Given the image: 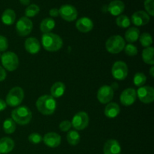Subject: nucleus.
Masks as SVG:
<instances>
[{
	"mask_svg": "<svg viewBox=\"0 0 154 154\" xmlns=\"http://www.w3.org/2000/svg\"><path fill=\"white\" fill-rule=\"evenodd\" d=\"M36 107L39 112L43 115H51L55 111L57 102L54 97L49 95H44L38 99Z\"/></svg>",
	"mask_w": 154,
	"mask_h": 154,
	"instance_id": "1",
	"label": "nucleus"
},
{
	"mask_svg": "<svg viewBox=\"0 0 154 154\" xmlns=\"http://www.w3.org/2000/svg\"><path fill=\"white\" fill-rule=\"evenodd\" d=\"M42 46L46 51L54 52L63 47V40L61 38L54 33H45L42 38Z\"/></svg>",
	"mask_w": 154,
	"mask_h": 154,
	"instance_id": "2",
	"label": "nucleus"
},
{
	"mask_svg": "<svg viewBox=\"0 0 154 154\" xmlns=\"http://www.w3.org/2000/svg\"><path fill=\"white\" fill-rule=\"evenodd\" d=\"M32 112L26 106H20L14 109L11 112L12 120L20 125H26L31 121Z\"/></svg>",
	"mask_w": 154,
	"mask_h": 154,
	"instance_id": "3",
	"label": "nucleus"
},
{
	"mask_svg": "<svg viewBox=\"0 0 154 154\" xmlns=\"http://www.w3.org/2000/svg\"><path fill=\"white\" fill-rule=\"evenodd\" d=\"M126 44L124 39L120 35H113L107 40L105 48L109 53L113 54H118L124 49Z\"/></svg>",
	"mask_w": 154,
	"mask_h": 154,
	"instance_id": "4",
	"label": "nucleus"
},
{
	"mask_svg": "<svg viewBox=\"0 0 154 154\" xmlns=\"http://www.w3.org/2000/svg\"><path fill=\"white\" fill-rule=\"evenodd\" d=\"M24 98V92L21 87L12 88L6 96V104L11 107H17L22 102Z\"/></svg>",
	"mask_w": 154,
	"mask_h": 154,
	"instance_id": "5",
	"label": "nucleus"
},
{
	"mask_svg": "<svg viewBox=\"0 0 154 154\" xmlns=\"http://www.w3.org/2000/svg\"><path fill=\"white\" fill-rule=\"evenodd\" d=\"M1 60L3 67L9 72H13L16 70L19 66L18 57L16 55V54L11 51L4 53L1 56Z\"/></svg>",
	"mask_w": 154,
	"mask_h": 154,
	"instance_id": "6",
	"label": "nucleus"
},
{
	"mask_svg": "<svg viewBox=\"0 0 154 154\" xmlns=\"http://www.w3.org/2000/svg\"><path fill=\"white\" fill-rule=\"evenodd\" d=\"M33 24L31 20L26 17H22L16 24V32L19 36L25 37L30 34L32 30Z\"/></svg>",
	"mask_w": 154,
	"mask_h": 154,
	"instance_id": "7",
	"label": "nucleus"
},
{
	"mask_svg": "<svg viewBox=\"0 0 154 154\" xmlns=\"http://www.w3.org/2000/svg\"><path fill=\"white\" fill-rule=\"evenodd\" d=\"M113 77L116 80L123 81L126 79L128 75V67L126 63L123 61H117L113 66L111 69Z\"/></svg>",
	"mask_w": 154,
	"mask_h": 154,
	"instance_id": "8",
	"label": "nucleus"
},
{
	"mask_svg": "<svg viewBox=\"0 0 154 154\" xmlns=\"http://www.w3.org/2000/svg\"><path fill=\"white\" fill-rule=\"evenodd\" d=\"M136 94L140 101L143 103L150 104L154 100V89L150 86L141 87L138 90Z\"/></svg>",
	"mask_w": 154,
	"mask_h": 154,
	"instance_id": "9",
	"label": "nucleus"
},
{
	"mask_svg": "<svg viewBox=\"0 0 154 154\" xmlns=\"http://www.w3.org/2000/svg\"><path fill=\"white\" fill-rule=\"evenodd\" d=\"M60 15L63 20L72 22L76 20L78 17V11L76 8L71 5H63L59 9Z\"/></svg>",
	"mask_w": 154,
	"mask_h": 154,
	"instance_id": "10",
	"label": "nucleus"
},
{
	"mask_svg": "<svg viewBox=\"0 0 154 154\" xmlns=\"http://www.w3.org/2000/svg\"><path fill=\"white\" fill-rule=\"evenodd\" d=\"M89 124V116L84 111H81L74 116L72 126L77 130H83Z\"/></svg>",
	"mask_w": 154,
	"mask_h": 154,
	"instance_id": "11",
	"label": "nucleus"
},
{
	"mask_svg": "<svg viewBox=\"0 0 154 154\" xmlns=\"http://www.w3.org/2000/svg\"><path fill=\"white\" fill-rule=\"evenodd\" d=\"M97 98L102 104L109 103L114 98V90L110 86H102L98 91Z\"/></svg>",
	"mask_w": 154,
	"mask_h": 154,
	"instance_id": "12",
	"label": "nucleus"
},
{
	"mask_svg": "<svg viewBox=\"0 0 154 154\" xmlns=\"http://www.w3.org/2000/svg\"><path fill=\"white\" fill-rule=\"evenodd\" d=\"M136 91L133 88H127L122 92L120 95V102L124 106H130L136 100Z\"/></svg>",
	"mask_w": 154,
	"mask_h": 154,
	"instance_id": "13",
	"label": "nucleus"
},
{
	"mask_svg": "<svg viewBox=\"0 0 154 154\" xmlns=\"http://www.w3.org/2000/svg\"><path fill=\"white\" fill-rule=\"evenodd\" d=\"M131 21L137 26H144L150 22V16L144 11H138L132 15Z\"/></svg>",
	"mask_w": 154,
	"mask_h": 154,
	"instance_id": "14",
	"label": "nucleus"
},
{
	"mask_svg": "<svg viewBox=\"0 0 154 154\" xmlns=\"http://www.w3.org/2000/svg\"><path fill=\"white\" fill-rule=\"evenodd\" d=\"M42 140L45 145L52 148L57 147L61 144V136L56 132H48L45 134Z\"/></svg>",
	"mask_w": 154,
	"mask_h": 154,
	"instance_id": "15",
	"label": "nucleus"
},
{
	"mask_svg": "<svg viewBox=\"0 0 154 154\" xmlns=\"http://www.w3.org/2000/svg\"><path fill=\"white\" fill-rule=\"evenodd\" d=\"M104 154H120L121 147L117 140L110 139L105 142L103 148Z\"/></svg>",
	"mask_w": 154,
	"mask_h": 154,
	"instance_id": "16",
	"label": "nucleus"
},
{
	"mask_svg": "<svg viewBox=\"0 0 154 154\" xmlns=\"http://www.w3.org/2000/svg\"><path fill=\"white\" fill-rule=\"evenodd\" d=\"M76 28L78 31L81 32H90L93 28V23L91 19L84 17L80 18L76 22Z\"/></svg>",
	"mask_w": 154,
	"mask_h": 154,
	"instance_id": "17",
	"label": "nucleus"
},
{
	"mask_svg": "<svg viewBox=\"0 0 154 154\" xmlns=\"http://www.w3.org/2000/svg\"><path fill=\"white\" fill-rule=\"evenodd\" d=\"M125 9V5L121 0H114L108 6V11L113 16H119Z\"/></svg>",
	"mask_w": 154,
	"mask_h": 154,
	"instance_id": "18",
	"label": "nucleus"
},
{
	"mask_svg": "<svg viewBox=\"0 0 154 154\" xmlns=\"http://www.w3.org/2000/svg\"><path fill=\"white\" fill-rule=\"evenodd\" d=\"M25 48L30 54H36L40 51L41 45L35 38H29L25 42Z\"/></svg>",
	"mask_w": 154,
	"mask_h": 154,
	"instance_id": "19",
	"label": "nucleus"
},
{
	"mask_svg": "<svg viewBox=\"0 0 154 154\" xmlns=\"http://www.w3.org/2000/svg\"><path fill=\"white\" fill-rule=\"evenodd\" d=\"M14 141L8 137H4L0 139V153L7 154L13 150Z\"/></svg>",
	"mask_w": 154,
	"mask_h": 154,
	"instance_id": "20",
	"label": "nucleus"
},
{
	"mask_svg": "<svg viewBox=\"0 0 154 154\" xmlns=\"http://www.w3.org/2000/svg\"><path fill=\"white\" fill-rule=\"evenodd\" d=\"M120 107L115 102H111L105 108V115L108 118H114L120 114Z\"/></svg>",
	"mask_w": 154,
	"mask_h": 154,
	"instance_id": "21",
	"label": "nucleus"
},
{
	"mask_svg": "<svg viewBox=\"0 0 154 154\" xmlns=\"http://www.w3.org/2000/svg\"><path fill=\"white\" fill-rule=\"evenodd\" d=\"M66 90V86L63 82H56L53 84L51 89V96L54 98H60L64 94Z\"/></svg>",
	"mask_w": 154,
	"mask_h": 154,
	"instance_id": "22",
	"label": "nucleus"
},
{
	"mask_svg": "<svg viewBox=\"0 0 154 154\" xmlns=\"http://www.w3.org/2000/svg\"><path fill=\"white\" fill-rule=\"evenodd\" d=\"M16 20V14L12 9H6L2 15V21L5 25H12Z\"/></svg>",
	"mask_w": 154,
	"mask_h": 154,
	"instance_id": "23",
	"label": "nucleus"
},
{
	"mask_svg": "<svg viewBox=\"0 0 154 154\" xmlns=\"http://www.w3.org/2000/svg\"><path fill=\"white\" fill-rule=\"evenodd\" d=\"M54 27H55V21L51 17L45 18L40 24V29L44 34L51 32Z\"/></svg>",
	"mask_w": 154,
	"mask_h": 154,
	"instance_id": "24",
	"label": "nucleus"
},
{
	"mask_svg": "<svg viewBox=\"0 0 154 154\" xmlns=\"http://www.w3.org/2000/svg\"><path fill=\"white\" fill-rule=\"evenodd\" d=\"M139 29L136 27H131L126 32L125 38H126V42H129V43H134L139 38Z\"/></svg>",
	"mask_w": 154,
	"mask_h": 154,
	"instance_id": "25",
	"label": "nucleus"
},
{
	"mask_svg": "<svg viewBox=\"0 0 154 154\" xmlns=\"http://www.w3.org/2000/svg\"><path fill=\"white\" fill-rule=\"evenodd\" d=\"M154 49L153 47H148L144 48L142 52V59L147 64H154Z\"/></svg>",
	"mask_w": 154,
	"mask_h": 154,
	"instance_id": "26",
	"label": "nucleus"
},
{
	"mask_svg": "<svg viewBox=\"0 0 154 154\" xmlns=\"http://www.w3.org/2000/svg\"><path fill=\"white\" fill-rule=\"evenodd\" d=\"M67 141L71 145H77L78 144H79L80 141H81L80 134L75 130L70 131L67 134Z\"/></svg>",
	"mask_w": 154,
	"mask_h": 154,
	"instance_id": "27",
	"label": "nucleus"
},
{
	"mask_svg": "<svg viewBox=\"0 0 154 154\" xmlns=\"http://www.w3.org/2000/svg\"><path fill=\"white\" fill-rule=\"evenodd\" d=\"M3 129L7 134H12L16 130V123L12 119L8 118L3 123Z\"/></svg>",
	"mask_w": 154,
	"mask_h": 154,
	"instance_id": "28",
	"label": "nucleus"
},
{
	"mask_svg": "<svg viewBox=\"0 0 154 154\" xmlns=\"http://www.w3.org/2000/svg\"><path fill=\"white\" fill-rule=\"evenodd\" d=\"M40 11V8L35 4H32L28 5L25 10V15L26 17H32L37 15Z\"/></svg>",
	"mask_w": 154,
	"mask_h": 154,
	"instance_id": "29",
	"label": "nucleus"
},
{
	"mask_svg": "<svg viewBox=\"0 0 154 154\" xmlns=\"http://www.w3.org/2000/svg\"><path fill=\"white\" fill-rule=\"evenodd\" d=\"M140 39V43L144 48H148L150 47V45L153 43V38H152V36L150 35V34L147 32L143 33L142 35L139 36Z\"/></svg>",
	"mask_w": 154,
	"mask_h": 154,
	"instance_id": "30",
	"label": "nucleus"
},
{
	"mask_svg": "<svg viewBox=\"0 0 154 154\" xmlns=\"http://www.w3.org/2000/svg\"><path fill=\"white\" fill-rule=\"evenodd\" d=\"M116 23L120 28H127L130 26V20L126 15H120L116 19Z\"/></svg>",
	"mask_w": 154,
	"mask_h": 154,
	"instance_id": "31",
	"label": "nucleus"
},
{
	"mask_svg": "<svg viewBox=\"0 0 154 154\" xmlns=\"http://www.w3.org/2000/svg\"><path fill=\"white\" fill-rule=\"evenodd\" d=\"M146 81H147V77L144 73L138 72L134 76L133 82L136 87H143V85L146 83Z\"/></svg>",
	"mask_w": 154,
	"mask_h": 154,
	"instance_id": "32",
	"label": "nucleus"
},
{
	"mask_svg": "<svg viewBox=\"0 0 154 154\" xmlns=\"http://www.w3.org/2000/svg\"><path fill=\"white\" fill-rule=\"evenodd\" d=\"M124 49L126 55L130 56V57H133L138 54V49H137L136 47L133 45H131V44H129L126 46H125Z\"/></svg>",
	"mask_w": 154,
	"mask_h": 154,
	"instance_id": "33",
	"label": "nucleus"
},
{
	"mask_svg": "<svg viewBox=\"0 0 154 154\" xmlns=\"http://www.w3.org/2000/svg\"><path fill=\"white\" fill-rule=\"evenodd\" d=\"M144 8L147 11V13L150 16L154 15V0H145Z\"/></svg>",
	"mask_w": 154,
	"mask_h": 154,
	"instance_id": "34",
	"label": "nucleus"
},
{
	"mask_svg": "<svg viewBox=\"0 0 154 154\" xmlns=\"http://www.w3.org/2000/svg\"><path fill=\"white\" fill-rule=\"evenodd\" d=\"M28 139L30 143H32V144H38L42 141L43 138H42V135H41L40 134L35 132V133H32L31 135H29Z\"/></svg>",
	"mask_w": 154,
	"mask_h": 154,
	"instance_id": "35",
	"label": "nucleus"
},
{
	"mask_svg": "<svg viewBox=\"0 0 154 154\" xmlns=\"http://www.w3.org/2000/svg\"><path fill=\"white\" fill-rule=\"evenodd\" d=\"M8 48V42L5 36L0 35V52H4Z\"/></svg>",
	"mask_w": 154,
	"mask_h": 154,
	"instance_id": "36",
	"label": "nucleus"
},
{
	"mask_svg": "<svg viewBox=\"0 0 154 154\" xmlns=\"http://www.w3.org/2000/svg\"><path fill=\"white\" fill-rule=\"evenodd\" d=\"M71 127H72V123L69 120H64L61 122L60 124V129L63 132H68L71 129Z\"/></svg>",
	"mask_w": 154,
	"mask_h": 154,
	"instance_id": "37",
	"label": "nucleus"
},
{
	"mask_svg": "<svg viewBox=\"0 0 154 154\" xmlns=\"http://www.w3.org/2000/svg\"><path fill=\"white\" fill-rule=\"evenodd\" d=\"M49 14L51 15L53 17H58L60 15V12H59V9L57 8H51L49 11Z\"/></svg>",
	"mask_w": 154,
	"mask_h": 154,
	"instance_id": "38",
	"label": "nucleus"
},
{
	"mask_svg": "<svg viewBox=\"0 0 154 154\" xmlns=\"http://www.w3.org/2000/svg\"><path fill=\"white\" fill-rule=\"evenodd\" d=\"M6 72L5 70V69L2 66H0V82L2 81H4L6 78Z\"/></svg>",
	"mask_w": 154,
	"mask_h": 154,
	"instance_id": "39",
	"label": "nucleus"
},
{
	"mask_svg": "<svg viewBox=\"0 0 154 154\" xmlns=\"http://www.w3.org/2000/svg\"><path fill=\"white\" fill-rule=\"evenodd\" d=\"M6 106H7V104H6V102H5L4 100H2V99H0V111H4V110L6 108Z\"/></svg>",
	"mask_w": 154,
	"mask_h": 154,
	"instance_id": "40",
	"label": "nucleus"
},
{
	"mask_svg": "<svg viewBox=\"0 0 154 154\" xmlns=\"http://www.w3.org/2000/svg\"><path fill=\"white\" fill-rule=\"evenodd\" d=\"M20 2L23 5H29L30 0H20Z\"/></svg>",
	"mask_w": 154,
	"mask_h": 154,
	"instance_id": "41",
	"label": "nucleus"
},
{
	"mask_svg": "<svg viewBox=\"0 0 154 154\" xmlns=\"http://www.w3.org/2000/svg\"><path fill=\"white\" fill-rule=\"evenodd\" d=\"M150 75H151L152 78H153V77H154V67H153V66H152V67L150 68Z\"/></svg>",
	"mask_w": 154,
	"mask_h": 154,
	"instance_id": "42",
	"label": "nucleus"
},
{
	"mask_svg": "<svg viewBox=\"0 0 154 154\" xmlns=\"http://www.w3.org/2000/svg\"><path fill=\"white\" fill-rule=\"evenodd\" d=\"M1 56H2L1 54H0V60H1Z\"/></svg>",
	"mask_w": 154,
	"mask_h": 154,
	"instance_id": "43",
	"label": "nucleus"
},
{
	"mask_svg": "<svg viewBox=\"0 0 154 154\" xmlns=\"http://www.w3.org/2000/svg\"><path fill=\"white\" fill-rule=\"evenodd\" d=\"M0 154H1V153H0Z\"/></svg>",
	"mask_w": 154,
	"mask_h": 154,
	"instance_id": "44",
	"label": "nucleus"
}]
</instances>
